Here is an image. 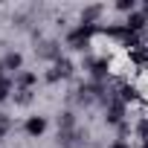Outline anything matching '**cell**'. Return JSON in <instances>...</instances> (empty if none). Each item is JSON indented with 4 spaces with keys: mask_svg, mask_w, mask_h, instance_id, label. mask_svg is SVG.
<instances>
[{
    "mask_svg": "<svg viewBox=\"0 0 148 148\" xmlns=\"http://www.w3.org/2000/svg\"><path fill=\"white\" fill-rule=\"evenodd\" d=\"M96 32H102V26L99 23H79V26H73L70 32H67V47L70 49H76V52H84V49H90V38L96 35Z\"/></svg>",
    "mask_w": 148,
    "mask_h": 148,
    "instance_id": "cell-1",
    "label": "cell"
},
{
    "mask_svg": "<svg viewBox=\"0 0 148 148\" xmlns=\"http://www.w3.org/2000/svg\"><path fill=\"white\" fill-rule=\"evenodd\" d=\"M73 73H76L73 61L61 55V58H58V61L52 64V70H49V73H44V79H47L49 84H55V82H67V79H73Z\"/></svg>",
    "mask_w": 148,
    "mask_h": 148,
    "instance_id": "cell-2",
    "label": "cell"
},
{
    "mask_svg": "<svg viewBox=\"0 0 148 148\" xmlns=\"http://www.w3.org/2000/svg\"><path fill=\"white\" fill-rule=\"evenodd\" d=\"M84 67L90 70V79H93L96 84H105V79L110 76V67H113V64H110L108 58H87Z\"/></svg>",
    "mask_w": 148,
    "mask_h": 148,
    "instance_id": "cell-3",
    "label": "cell"
},
{
    "mask_svg": "<svg viewBox=\"0 0 148 148\" xmlns=\"http://www.w3.org/2000/svg\"><path fill=\"white\" fill-rule=\"evenodd\" d=\"M125 108H128V105H125L119 96H113V99L105 105V122H108V125H122V122H125Z\"/></svg>",
    "mask_w": 148,
    "mask_h": 148,
    "instance_id": "cell-4",
    "label": "cell"
},
{
    "mask_svg": "<svg viewBox=\"0 0 148 148\" xmlns=\"http://www.w3.org/2000/svg\"><path fill=\"white\" fill-rule=\"evenodd\" d=\"M35 52L41 55V58H47V61H58L61 58V47H58V41H52V38H47V41H41L38 47H35Z\"/></svg>",
    "mask_w": 148,
    "mask_h": 148,
    "instance_id": "cell-5",
    "label": "cell"
},
{
    "mask_svg": "<svg viewBox=\"0 0 148 148\" xmlns=\"http://www.w3.org/2000/svg\"><path fill=\"white\" fill-rule=\"evenodd\" d=\"M23 131H26V136H32V139L44 136V131H47V116H29V119L23 122Z\"/></svg>",
    "mask_w": 148,
    "mask_h": 148,
    "instance_id": "cell-6",
    "label": "cell"
},
{
    "mask_svg": "<svg viewBox=\"0 0 148 148\" xmlns=\"http://www.w3.org/2000/svg\"><path fill=\"white\" fill-rule=\"evenodd\" d=\"M145 26H148V18H145L142 12H131V15L125 18V29H128V32H134V35L145 32Z\"/></svg>",
    "mask_w": 148,
    "mask_h": 148,
    "instance_id": "cell-7",
    "label": "cell"
},
{
    "mask_svg": "<svg viewBox=\"0 0 148 148\" xmlns=\"http://www.w3.org/2000/svg\"><path fill=\"white\" fill-rule=\"evenodd\" d=\"M3 70H9V73L18 76V73L23 70V55H21L18 49H9V52L3 55Z\"/></svg>",
    "mask_w": 148,
    "mask_h": 148,
    "instance_id": "cell-8",
    "label": "cell"
},
{
    "mask_svg": "<svg viewBox=\"0 0 148 148\" xmlns=\"http://www.w3.org/2000/svg\"><path fill=\"white\" fill-rule=\"evenodd\" d=\"M35 84H38V73H32V70H21L15 76V87L18 90H32Z\"/></svg>",
    "mask_w": 148,
    "mask_h": 148,
    "instance_id": "cell-9",
    "label": "cell"
},
{
    "mask_svg": "<svg viewBox=\"0 0 148 148\" xmlns=\"http://www.w3.org/2000/svg\"><path fill=\"white\" fill-rule=\"evenodd\" d=\"M102 12H105V6H102V3H93V6L82 9V23H96V21L102 18Z\"/></svg>",
    "mask_w": 148,
    "mask_h": 148,
    "instance_id": "cell-10",
    "label": "cell"
},
{
    "mask_svg": "<svg viewBox=\"0 0 148 148\" xmlns=\"http://www.w3.org/2000/svg\"><path fill=\"white\" fill-rule=\"evenodd\" d=\"M58 131H76V113L73 110H64L58 116Z\"/></svg>",
    "mask_w": 148,
    "mask_h": 148,
    "instance_id": "cell-11",
    "label": "cell"
},
{
    "mask_svg": "<svg viewBox=\"0 0 148 148\" xmlns=\"http://www.w3.org/2000/svg\"><path fill=\"white\" fill-rule=\"evenodd\" d=\"M12 84H15V82H12V79H6V76L0 79V102H6V99H9V93H12Z\"/></svg>",
    "mask_w": 148,
    "mask_h": 148,
    "instance_id": "cell-12",
    "label": "cell"
},
{
    "mask_svg": "<svg viewBox=\"0 0 148 148\" xmlns=\"http://www.w3.org/2000/svg\"><path fill=\"white\" fill-rule=\"evenodd\" d=\"M113 9H116V12H122V15H131V12H136V3H134V0H119Z\"/></svg>",
    "mask_w": 148,
    "mask_h": 148,
    "instance_id": "cell-13",
    "label": "cell"
},
{
    "mask_svg": "<svg viewBox=\"0 0 148 148\" xmlns=\"http://www.w3.org/2000/svg\"><path fill=\"white\" fill-rule=\"evenodd\" d=\"M9 131H12V116L9 113H0V139H3Z\"/></svg>",
    "mask_w": 148,
    "mask_h": 148,
    "instance_id": "cell-14",
    "label": "cell"
},
{
    "mask_svg": "<svg viewBox=\"0 0 148 148\" xmlns=\"http://www.w3.org/2000/svg\"><path fill=\"white\" fill-rule=\"evenodd\" d=\"M35 96H32V90H18L15 93V105H29Z\"/></svg>",
    "mask_w": 148,
    "mask_h": 148,
    "instance_id": "cell-15",
    "label": "cell"
},
{
    "mask_svg": "<svg viewBox=\"0 0 148 148\" xmlns=\"http://www.w3.org/2000/svg\"><path fill=\"white\" fill-rule=\"evenodd\" d=\"M136 136H139L142 142H148V116L139 119V125H136Z\"/></svg>",
    "mask_w": 148,
    "mask_h": 148,
    "instance_id": "cell-16",
    "label": "cell"
},
{
    "mask_svg": "<svg viewBox=\"0 0 148 148\" xmlns=\"http://www.w3.org/2000/svg\"><path fill=\"white\" fill-rule=\"evenodd\" d=\"M128 131H131V128H128V122H122V125H119V139H125V136H128Z\"/></svg>",
    "mask_w": 148,
    "mask_h": 148,
    "instance_id": "cell-17",
    "label": "cell"
},
{
    "mask_svg": "<svg viewBox=\"0 0 148 148\" xmlns=\"http://www.w3.org/2000/svg\"><path fill=\"white\" fill-rule=\"evenodd\" d=\"M110 148H131V145H128V142H125V139H116V142H113V145H110Z\"/></svg>",
    "mask_w": 148,
    "mask_h": 148,
    "instance_id": "cell-18",
    "label": "cell"
},
{
    "mask_svg": "<svg viewBox=\"0 0 148 148\" xmlns=\"http://www.w3.org/2000/svg\"><path fill=\"white\" fill-rule=\"evenodd\" d=\"M142 15L148 18V0H145V3H142Z\"/></svg>",
    "mask_w": 148,
    "mask_h": 148,
    "instance_id": "cell-19",
    "label": "cell"
},
{
    "mask_svg": "<svg viewBox=\"0 0 148 148\" xmlns=\"http://www.w3.org/2000/svg\"><path fill=\"white\" fill-rule=\"evenodd\" d=\"M0 79H3V61H0Z\"/></svg>",
    "mask_w": 148,
    "mask_h": 148,
    "instance_id": "cell-20",
    "label": "cell"
},
{
    "mask_svg": "<svg viewBox=\"0 0 148 148\" xmlns=\"http://www.w3.org/2000/svg\"><path fill=\"white\" fill-rule=\"evenodd\" d=\"M142 148H148V142H142Z\"/></svg>",
    "mask_w": 148,
    "mask_h": 148,
    "instance_id": "cell-21",
    "label": "cell"
}]
</instances>
